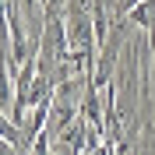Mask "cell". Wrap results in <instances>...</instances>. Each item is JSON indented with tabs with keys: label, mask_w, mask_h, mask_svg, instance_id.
Wrapping results in <instances>:
<instances>
[]
</instances>
